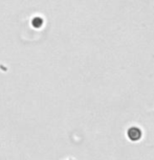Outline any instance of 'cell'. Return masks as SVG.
I'll return each mask as SVG.
<instances>
[{"mask_svg": "<svg viewBox=\"0 0 154 160\" xmlns=\"http://www.w3.org/2000/svg\"><path fill=\"white\" fill-rule=\"evenodd\" d=\"M129 136H130V138L133 139V140H136V139H138L139 137H141V132H139L136 128H132L129 131Z\"/></svg>", "mask_w": 154, "mask_h": 160, "instance_id": "cell-1", "label": "cell"}]
</instances>
